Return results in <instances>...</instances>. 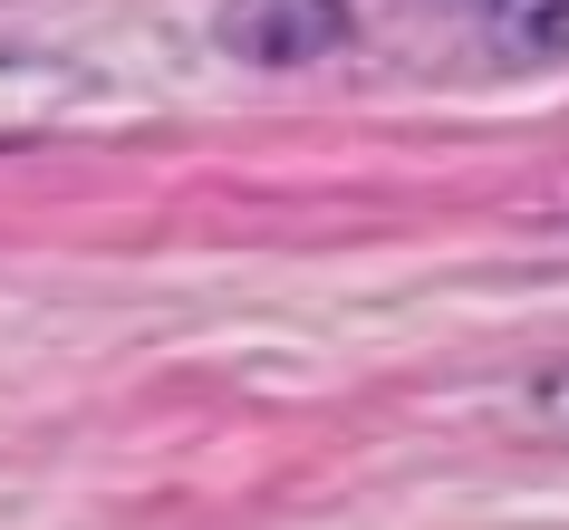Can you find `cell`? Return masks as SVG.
Returning <instances> with one entry per match:
<instances>
[{
    "label": "cell",
    "mask_w": 569,
    "mask_h": 530,
    "mask_svg": "<svg viewBox=\"0 0 569 530\" xmlns=\"http://www.w3.org/2000/svg\"><path fill=\"white\" fill-rule=\"evenodd\" d=\"M212 39L241 68H309L348 39V0H222Z\"/></svg>",
    "instance_id": "1"
},
{
    "label": "cell",
    "mask_w": 569,
    "mask_h": 530,
    "mask_svg": "<svg viewBox=\"0 0 569 530\" xmlns=\"http://www.w3.org/2000/svg\"><path fill=\"white\" fill-rule=\"evenodd\" d=\"M482 39L521 68L569 59V0H482Z\"/></svg>",
    "instance_id": "2"
},
{
    "label": "cell",
    "mask_w": 569,
    "mask_h": 530,
    "mask_svg": "<svg viewBox=\"0 0 569 530\" xmlns=\"http://www.w3.org/2000/svg\"><path fill=\"white\" fill-rule=\"evenodd\" d=\"M59 88H68V78L49 59H0V117H49Z\"/></svg>",
    "instance_id": "3"
},
{
    "label": "cell",
    "mask_w": 569,
    "mask_h": 530,
    "mask_svg": "<svg viewBox=\"0 0 569 530\" xmlns=\"http://www.w3.org/2000/svg\"><path fill=\"white\" fill-rule=\"evenodd\" d=\"M531 414H540V424H550V434L569 443V367H550V377L531 386Z\"/></svg>",
    "instance_id": "4"
},
{
    "label": "cell",
    "mask_w": 569,
    "mask_h": 530,
    "mask_svg": "<svg viewBox=\"0 0 569 530\" xmlns=\"http://www.w3.org/2000/svg\"><path fill=\"white\" fill-rule=\"evenodd\" d=\"M453 10H473V20H482V0H453Z\"/></svg>",
    "instance_id": "5"
}]
</instances>
